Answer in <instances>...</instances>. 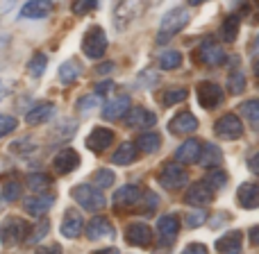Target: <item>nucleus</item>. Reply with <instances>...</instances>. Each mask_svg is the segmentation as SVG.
Here are the masks:
<instances>
[{"label":"nucleus","instance_id":"nucleus-41","mask_svg":"<svg viewBox=\"0 0 259 254\" xmlns=\"http://www.w3.org/2000/svg\"><path fill=\"white\" fill-rule=\"evenodd\" d=\"M3 197L7 202H14L16 197H21V184L18 182H7L3 188Z\"/></svg>","mask_w":259,"mask_h":254},{"label":"nucleus","instance_id":"nucleus-8","mask_svg":"<svg viewBox=\"0 0 259 254\" xmlns=\"http://www.w3.org/2000/svg\"><path fill=\"white\" fill-rule=\"evenodd\" d=\"M196 93H198V103L205 109L219 107L221 100H223V89H221L219 84H214V82H200Z\"/></svg>","mask_w":259,"mask_h":254},{"label":"nucleus","instance_id":"nucleus-23","mask_svg":"<svg viewBox=\"0 0 259 254\" xmlns=\"http://www.w3.org/2000/svg\"><path fill=\"white\" fill-rule=\"evenodd\" d=\"M168 129L175 134H189L193 129H198V118L191 112H180L173 121L168 123Z\"/></svg>","mask_w":259,"mask_h":254},{"label":"nucleus","instance_id":"nucleus-32","mask_svg":"<svg viewBox=\"0 0 259 254\" xmlns=\"http://www.w3.org/2000/svg\"><path fill=\"white\" fill-rule=\"evenodd\" d=\"M46 66H48V57H46L44 53H36L34 57L27 62V75L34 77V80H39V77L44 75Z\"/></svg>","mask_w":259,"mask_h":254},{"label":"nucleus","instance_id":"nucleus-46","mask_svg":"<svg viewBox=\"0 0 259 254\" xmlns=\"http://www.w3.org/2000/svg\"><path fill=\"white\" fill-rule=\"evenodd\" d=\"M25 145H34V143H32L30 138H21V141H18V143H12V145H9V147H12V152H30Z\"/></svg>","mask_w":259,"mask_h":254},{"label":"nucleus","instance_id":"nucleus-50","mask_svg":"<svg viewBox=\"0 0 259 254\" xmlns=\"http://www.w3.org/2000/svg\"><path fill=\"white\" fill-rule=\"evenodd\" d=\"M248 236H250L252 245H259V225H257V227H252L250 232H248Z\"/></svg>","mask_w":259,"mask_h":254},{"label":"nucleus","instance_id":"nucleus-7","mask_svg":"<svg viewBox=\"0 0 259 254\" xmlns=\"http://www.w3.org/2000/svg\"><path fill=\"white\" fill-rule=\"evenodd\" d=\"M214 132H216V136L225 138V141H237L243 134V123L234 114H225V116H221L214 123Z\"/></svg>","mask_w":259,"mask_h":254},{"label":"nucleus","instance_id":"nucleus-16","mask_svg":"<svg viewBox=\"0 0 259 254\" xmlns=\"http://www.w3.org/2000/svg\"><path fill=\"white\" fill-rule=\"evenodd\" d=\"M157 232H159L161 236V243H173L175 236L180 234V218L175 214H168V216H161L159 220H157Z\"/></svg>","mask_w":259,"mask_h":254},{"label":"nucleus","instance_id":"nucleus-33","mask_svg":"<svg viewBox=\"0 0 259 254\" xmlns=\"http://www.w3.org/2000/svg\"><path fill=\"white\" fill-rule=\"evenodd\" d=\"M159 66L164 71H175V68L182 66V53L178 50H166V53L159 55Z\"/></svg>","mask_w":259,"mask_h":254},{"label":"nucleus","instance_id":"nucleus-6","mask_svg":"<svg viewBox=\"0 0 259 254\" xmlns=\"http://www.w3.org/2000/svg\"><path fill=\"white\" fill-rule=\"evenodd\" d=\"M196 57H198V62L205 64V66H221V64L225 62V50H223V45L216 43V41L205 39L198 45Z\"/></svg>","mask_w":259,"mask_h":254},{"label":"nucleus","instance_id":"nucleus-35","mask_svg":"<svg viewBox=\"0 0 259 254\" xmlns=\"http://www.w3.org/2000/svg\"><path fill=\"white\" fill-rule=\"evenodd\" d=\"M50 184H53V179H50V175H46V173L27 175V186H30L32 191H46Z\"/></svg>","mask_w":259,"mask_h":254},{"label":"nucleus","instance_id":"nucleus-52","mask_svg":"<svg viewBox=\"0 0 259 254\" xmlns=\"http://www.w3.org/2000/svg\"><path fill=\"white\" fill-rule=\"evenodd\" d=\"M7 45H9V36H7V34L0 36V55H3V50L7 48Z\"/></svg>","mask_w":259,"mask_h":254},{"label":"nucleus","instance_id":"nucleus-39","mask_svg":"<svg viewBox=\"0 0 259 254\" xmlns=\"http://www.w3.org/2000/svg\"><path fill=\"white\" fill-rule=\"evenodd\" d=\"M48 220H39V225H36L34 229H32L30 234H27V243H30V245H34V243H39L41 238L46 236V234H48Z\"/></svg>","mask_w":259,"mask_h":254},{"label":"nucleus","instance_id":"nucleus-37","mask_svg":"<svg viewBox=\"0 0 259 254\" xmlns=\"http://www.w3.org/2000/svg\"><path fill=\"white\" fill-rule=\"evenodd\" d=\"M225 182H228V175H225L223 170H211V173L205 177V184L209 188H223Z\"/></svg>","mask_w":259,"mask_h":254},{"label":"nucleus","instance_id":"nucleus-47","mask_svg":"<svg viewBox=\"0 0 259 254\" xmlns=\"http://www.w3.org/2000/svg\"><path fill=\"white\" fill-rule=\"evenodd\" d=\"M112 89H114V82H112V80H107V82H100V84L96 86V95H98V98H100V95L109 93V91H112Z\"/></svg>","mask_w":259,"mask_h":254},{"label":"nucleus","instance_id":"nucleus-14","mask_svg":"<svg viewBox=\"0 0 259 254\" xmlns=\"http://www.w3.org/2000/svg\"><path fill=\"white\" fill-rule=\"evenodd\" d=\"M114 234H116V232H114L112 223H109L107 218H103V216H96V218H91L89 225H87V238H89V241L112 238Z\"/></svg>","mask_w":259,"mask_h":254},{"label":"nucleus","instance_id":"nucleus-10","mask_svg":"<svg viewBox=\"0 0 259 254\" xmlns=\"http://www.w3.org/2000/svg\"><path fill=\"white\" fill-rule=\"evenodd\" d=\"M141 197H143L141 188L134 186V184H125V186H121L114 193V205H116L118 209H130V207H137Z\"/></svg>","mask_w":259,"mask_h":254},{"label":"nucleus","instance_id":"nucleus-15","mask_svg":"<svg viewBox=\"0 0 259 254\" xmlns=\"http://www.w3.org/2000/svg\"><path fill=\"white\" fill-rule=\"evenodd\" d=\"M114 143V132L107 127H96L94 132L87 136V147L91 152H105Z\"/></svg>","mask_w":259,"mask_h":254},{"label":"nucleus","instance_id":"nucleus-2","mask_svg":"<svg viewBox=\"0 0 259 254\" xmlns=\"http://www.w3.org/2000/svg\"><path fill=\"white\" fill-rule=\"evenodd\" d=\"M71 195H73V200L87 211H100L105 205H107L103 191L96 188L94 184H80V186H75L71 191Z\"/></svg>","mask_w":259,"mask_h":254},{"label":"nucleus","instance_id":"nucleus-17","mask_svg":"<svg viewBox=\"0 0 259 254\" xmlns=\"http://www.w3.org/2000/svg\"><path fill=\"white\" fill-rule=\"evenodd\" d=\"M62 236L66 238H77L82 234V229H84V220H82L80 211L75 209H68L66 214H64V220H62Z\"/></svg>","mask_w":259,"mask_h":254},{"label":"nucleus","instance_id":"nucleus-12","mask_svg":"<svg viewBox=\"0 0 259 254\" xmlns=\"http://www.w3.org/2000/svg\"><path fill=\"white\" fill-rule=\"evenodd\" d=\"M125 238H127V243H132L137 247H148V245H152V229L143 223H132L125 229Z\"/></svg>","mask_w":259,"mask_h":254},{"label":"nucleus","instance_id":"nucleus-53","mask_svg":"<svg viewBox=\"0 0 259 254\" xmlns=\"http://www.w3.org/2000/svg\"><path fill=\"white\" fill-rule=\"evenodd\" d=\"M94 254H118V250H116V247H105V250H98Z\"/></svg>","mask_w":259,"mask_h":254},{"label":"nucleus","instance_id":"nucleus-13","mask_svg":"<svg viewBox=\"0 0 259 254\" xmlns=\"http://www.w3.org/2000/svg\"><path fill=\"white\" fill-rule=\"evenodd\" d=\"M53 166H55V170H57V173H62V175L73 173V170L80 166V155H77L73 147H64V150H59L57 155H55Z\"/></svg>","mask_w":259,"mask_h":254},{"label":"nucleus","instance_id":"nucleus-42","mask_svg":"<svg viewBox=\"0 0 259 254\" xmlns=\"http://www.w3.org/2000/svg\"><path fill=\"white\" fill-rule=\"evenodd\" d=\"M98 7V3L96 0H80V3L73 5V14H77V16H82V14H89L94 12V9Z\"/></svg>","mask_w":259,"mask_h":254},{"label":"nucleus","instance_id":"nucleus-51","mask_svg":"<svg viewBox=\"0 0 259 254\" xmlns=\"http://www.w3.org/2000/svg\"><path fill=\"white\" fill-rule=\"evenodd\" d=\"M109 71H114V64H103V66H98L96 73H109Z\"/></svg>","mask_w":259,"mask_h":254},{"label":"nucleus","instance_id":"nucleus-34","mask_svg":"<svg viewBox=\"0 0 259 254\" xmlns=\"http://www.w3.org/2000/svg\"><path fill=\"white\" fill-rule=\"evenodd\" d=\"M187 95H189V91L182 89V86H178V89H168V91H164V95H161V103H164L166 107H173V105L184 103Z\"/></svg>","mask_w":259,"mask_h":254},{"label":"nucleus","instance_id":"nucleus-28","mask_svg":"<svg viewBox=\"0 0 259 254\" xmlns=\"http://www.w3.org/2000/svg\"><path fill=\"white\" fill-rule=\"evenodd\" d=\"M239 27H241V21H239V16L230 14V16L223 21V25H221V39H223L225 43H232V41H237Z\"/></svg>","mask_w":259,"mask_h":254},{"label":"nucleus","instance_id":"nucleus-29","mask_svg":"<svg viewBox=\"0 0 259 254\" xmlns=\"http://www.w3.org/2000/svg\"><path fill=\"white\" fill-rule=\"evenodd\" d=\"M134 159H137V147H134V143H121L112 157V161L116 166H127V164H132Z\"/></svg>","mask_w":259,"mask_h":254},{"label":"nucleus","instance_id":"nucleus-3","mask_svg":"<svg viewBox=\"0 0 259 254\" xmlns=\"http://www.w3.org/2000/svg\"><path fill=\"white\" fill-rule=\"evenodd\" d=\"M187 25H189V12H187V9H182V7L170 9V12L164 16V21H161L157 41H159V43H164V41H168V36L182 32Z\"/></svg>","mask_w":259,"mask_h":254},{"label":"nucleus","instance_id":"nucleus-45","mask_svg":"<svg viewBox=\"0 0 259 254\" xmlns=\"http://www.w3.org/2000/svg\"><path fill=\"white\" fill-rule=\"evenodd\" d=\"M182 254H207V247L202 243H191V245L184 247Z\"/></svg>","mask_w":259,"mask_h":254},{"label":"nucleus","instance_id":"nucleus-40","mask_svg":"<svg viewBox=\"0 0 259 254\" xmlns=\"http://www.w3.org/2000/svg\"><path fill=\"white\" fill-rule=\"evenodd\" d=\"M228 89H230V93H243V89H246V77H243V73H232V75H230Z\"/></svg>","mask_w":259,"mask_h":254},{"label":"nucleus","instance_id":"nucleus-19","mask_svg":"<svg viewBox=\"0 0 259 254\" xmlns=\"http://www.w3.org/2000/svg\"><path fill=\"white\" fill-rule=\"evenodd\" d=\"M200 152H202V143L198 141V138H189V141H184L182 145L175 150V159H178L180 164H196V161L200 159Z\"/></svg>","mask_w":259,"mask_h":254},{"label":"nucleus","instance_id":"nucleus-54","mask_svg":"<svg viewBox=\"0 0 259 254\" xmlns=\"http://www.w3.org/2000/svg\"><path fill=\"white\" fill-rule=\"evenodd\" d=\"M5 95H7V84H5V82L0 80V100H3Z\"/></svg>","mask_w":259,"mask_h":254},{"label":"nucleus","instance_id":"nucleus-25","mask_svg":"<svg viewBox=\"0 0 259 254\" xmlns=\"http://www.w3.org/2000/svg\"><path fill=\"white\" fill-rule=\"evenodd\" d=\"M53 12V3L48 0H32V3H25L21 9L23 18H46Z\"/></svg>","mask_w":259,"mask_h":254},{"label":"nucleus","instance_id":"nucleus-49","mask_svg":"<svg viewBox=\"0 0 259 254\" xmlns=\"http://www.w3.org/2000/svg\"><path fill=\"white\" fill-rule=\"evenodd\" d=\"M248 168L259 177V150L255 152V155H250V159H248Z\"/></svg>","mask_w":259,"mask_h":254},{"label":"nucleus","instance_id":"nucleus-56","mask_svg":"<svg viewBox=\"0 0 259 254\" xmlns=\"http://www.w3.org/2000/svg\"><path fill=\"white\" fill-rule=\"evenodd\" d=\"M255 48H259V36H257V41H255Z\"/></svg>","mask_w":259,"mask_h":254},{"label":"nucleus","instance_id":"nucleus-24","mask_svg":"<svg viewBox=\"0 0 259 254\" xmlns=\"http://www.w3.org/2000/svg\"><path fill=\"white\" fill-rule=\"evenodd\" d=\"M243 243V234L241 232H228L225 236H221L216 241V250L223 254H239Z\"/></svg>","mask_w":259,"mask_h":254},{"label":"nucleus","instance_id":"nucleus-31","mask_svg":"<svg viewBox=\"0 0 259 254\" xmlns=\"http://www.w3.org/2000/svg\"><path fill=\"white\" fill-rule=\"evenodd\" d=\"M239 112L243 114V118H246L248 123H250L255 129H259V98L255 100H246V103L239 107Z\"/></svg>","mask_w":259,"mask_h":254},{"label":"nucleus","instance_id":"nucleus-44","mask_svg":"<svg viewBox=\"0 0 259 254\" xmlns=\"http://www.w3.org/2000/svg\"><path fill=\"white\" fill-rule=\"evenodd\" d=\"M207 220V214L202 209H198V211H191V214L187 216V225L189 227H200L202 223Z\"/></svg>","mask_w":259,"mask_h":254},{"label":"nucleus","instance_id":"nucleus-18","mask_svg":"<svg viewBox=\"0 0 259 254\" xmlns=\"http://www.w3.org/2000/svg\"><path fill=\"white\" fill-rule=\"evenodd\" d=\"M125 123L127 127H137V129H146V127H152L157 123V116L152 112H148L146 107H134L127 112L125 116Z\"/></svg>","mask_w":259,"mask_h":254},{"label":"nucleus","instance_id":"nucleus-20","mask_svg":"<svg viewBox=\"0 0 259 254\" xmlns=\"http://www.w3.org/2000/svg\"><path fill=\"white\" fill-rule=\"evenodd\" d=\"M237 202L243 209H257L259 207V184L243 182L237 188Z\"/></svg>","mask_w":259,"mask_h":254},{"label":"nucleus","instance_id":"nucleus-38","mask_svg":"<svg viewBox=\"0 0 259 254\" xmlns=\"http://www.w3.org/2000/svg\"><path fill=\"white\" fill-rule=\"evenodd\" d=\"M16 127H18L16 116H9V114H0V138L7 136V134H12Z\"/></svg>","mask_w":259,"mask_h":254},{"label":"nucleus","instance_id":"nucleus-26","mask_svg":"<svg viewBox=\"0 0 259 254\" xmlns=\"http://www.w3.org/2000/svg\"><path fill=\"white\" fill-rule=\"evenodd\" d=\"M221 159H223V152H221V147H216L214 143H207V145H202V152H200V159H198V164H200L202 168H214V166L221 164Z\"/></svg>","mask_w":259,"mask_h":254},{"label":"nucleus","instance_id":"nucleus-5","mask_svg":"<svg viewBox=\"0 0 259 254\" xmlns=\"http://www.w3.org/2000/svg\"><path fill=\"white\" fill-rule=\"evenodd\" d=\"M159 184L168 191H180L184 184H189V175L182 166L178 164H164V168L159 170Z\"/></svg>","mask_w":259,"mask_h":254},{"label":"nucleus","instance_id":"nucleus-55","mask_svg":"<svg viewBox=\"0 0 259 254\" xmlns=\"http://www.w3.org/2000/svg\"><path fill=\"white\" fill-rule=\"evenodd\" d=\"M252 71H255V75L259 77V59H255V64H252Z\"/></svg>","mask_w":259,"mask_h":254},{"label":"nucleus","instance_id":"nucleus-36","mask_svg":"<svg viewBox=\"0 0 259 254\" xmlns=\"http://www.w3.org/2000/svg\"><path fill=\"white\" fill-rule=\"evenodd\" d=\"M114 173L112 170H107V168H100V170H96L94 173V186L96 188H109L114 184Z\"/></svg>","mask_w":259,"mask_h":254},{"label":"nucleus","instance_id":"nucleus-11","mask_svg":"<svg viewBox=\"0 0 259 254\" xmlns=\"http://www.w3.org/2000/svg\"><path fill=\"white\" fill-rule=\"evenodd\" d=\"M211 197H214V191H211L205 182H198V184L189 186L187 195H184V202L191 207H207L211 202Z\"/></svg>","mask_w":259,"mask_h":254},{"label":"nucleus","instance_id":"nucleus-9","mask_svg":"<svg viewBox=\"0 0 259 254\" xmlns=\"http://www.w3.org/2000/svg\"><path fill=\"white\" fill-rule=\"evenodd\" d=\"M130 95H116L103 107V118L105 121H121L130 112Z\"/></svg>","mask_w":259,"mask_h":254},{"label":"nucleus","instance_id":"nucleus-43","mask_svg":"<svg viewBox=\"0 0 259 254\" xmlns=\"http://www.w3.org/2000/svg\"><path fill=\"white\" fill-rule=\"evenodd\" d=\"M98 103H100V98L96 93H91V95H87V98H82L80 103H77V109H80L82 114H87L89 109H94V107H98Z\"/></svg>","mask_w":259,"mask_h":254},{"label":"nucleus","instance_id":"nucleus-30","mask_svg":"<svg viewBox=\"0 0 259 254\" xmlns=\"http://www.w3.org/2000/svg\"><path fill=\"white\" fill-rule=\"evenodd\" d=\"M137 147L141 152H148V155H152V152H157L161 147V136L157 132H146L141 134V136L137 138Z\"/></svg>","mask_w":259,"mask_h":254},{"label":"nucleus","instance_id":"nucleus-27","mask_svg":"<svg viewBox=\"0 0 259 254\" xmlns=\"http://www.w3.org/2000/svg\"><path fill=\"white\" fill-rule=\"evenodd\" d=\"M80 75H82V66L75 59H68V62H64L62 66H59V82H62V84H73Z\"/></svg>","mask_w":259,"mask_h":254},{"label":"nucleus","instance_id":"nucleus-21","mask_svg":"<svg viewBox=\"0 0 259 254\" xmlns=\"http://www.w3.org/2000/svg\"><path fill=\"white\" fill-rule=\"evenodd\" d=\"M53 205H55V195H32V197H27V200L23 202L25 211L30 216H34V218H41V216H46Z\"/></svg>","mask_w":259,"mask_h":254},{"label":"nucleus","instance_id":"nucleus-48","mask_svg":"<svg viewBox=\"0 0 259 254\" xmlns=\"http://www.w3.org/2000/svg\"><path fill=\"white\" fill-rule=\"evenodd\" d=\"M34 254H62V247L57 245V243H53V245H46V247H39Z\"/></svg>","mask_w":259,"mask_h":254},{"label":"nucleus","instance_id":"nucleus-22","mask_svg":"<svg viewBox=\"0 0 259 254\" xmlns=\"http://www.w3.org/2000/svg\"><path fill=\"white\" fill-rule=\"evenodd\" d=\"M53 114H55V105L53 103H39V105H34V107L27 112L25 121H27V125L34 127V125H41V123L50 121Z\"/></svg>","mask_w":259,"mask_h":254},{"label":"nucleus","instance_id":"nucleus-1","mask_svg":"<svg viewBox=\"0 0 259 254\" xmlns=\"http://www.w3.org/2000/svg\"><path fill=\"white\" fill-rule=\"evenodd\" d=\"M27 232H30V227H27L25 220L16 218V216H7V218L0 223V243H3L5 247H14V245H18L23 238H27Z\"/></svg>","mask_w":259,"mask_h":254},{"label":"nucleus","instance_id":"nucleus-4","mask_svg":"<svg viewBox=\"0 0 259 254\" xmlns=\"http://www.w3.org/2000/svg\"><path fill=\"white\" fill-rule=\"evenodd\" d=\"M107 50V36L105 30L100 25H94L84 32V39H82V53L89 59H100Z\"/></svg>","mask_w":259,"mask_h":254}]
</instances>
